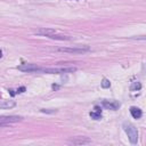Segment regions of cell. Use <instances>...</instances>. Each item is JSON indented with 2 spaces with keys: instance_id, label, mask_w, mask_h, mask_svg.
<instances>
[{
  "instance_id": "5bb4252c",
  "label": "cell",
  "mask_w": 146,
  "mask_h": 146,
  "mask_svg": "<svg viewBox=\"0 0 146 146\" xmlns=\"http://www.w3.org/2000/svg\"><path fill=\"white\" fill-rule=\"evenodd\" d=\"M25 91V88L24 87H21V88H18L17 90H16V94H22V92H24Z\"/></svg>"
},
{
  "instance_id": "30bf717a",
  "label": "cell",
  "mask_w": 146,
  "mask_h": 146,
  "mask_svg": "<svg viewBox=\"0 0 146 146\" xmlns=\"http://www.w3.org/2000/svg\"><path fill=\"white\" fill-rule=\"evenodd\" d=\"M90 116L94 119V120H99L102 117V110L99 106H95L94 111L90 112Z\"/></svg>"
},
{
  "instance_id": "6da1fadb",
  "label": "cell",
  "mask_w": 146,
  "mask_h": 146,
  "mask_svg": "<svg viewBox=\"0 0 146 146\" xmlns=\"http://www.w3.org/2000/svg\"><path fill=\"white\" fill-rule=\"evenodd\" d=\"M122 127H123V130L125 131V133L128 135V138H129L130 143L133 144V145L137 144V141H138V130H137V128L128 121L123 122Z\"/></svg>"
},
{
  "instance_id": "5b68a950",
  "label": "cell",
  "mask_w": 146,
  "mask_h": 146,
  "mask_svg": "<svg viewBox=\"0 0 146 146\" xmlns=\"http://www.w3.org/2000/svg\"><path fill=\"white\" fill-rule=\"evenodd\" d=\"M22 120H23V117L22 116H18V115H5V116H0V123L6 124L7 127L9 124H11V123L19 122Z\"/></svg>"
},
{
  "instance_id": "7c38bea8",
  "label": "cell",
  "mask_w": 146,
  "mask_h": 146,
  "mask_svg": "<svg viewBox=\"0 0 146 146\" xmlns=\"http://www.w3.org/2000/svg\"><path fill=\"white\" fill-rule=\"evenodd\" d=\"M102 87L103 88H110L111 87V82H110V80H107V79H103V81H102Z\"/></svg>"
},
{
  "instance_id": "2e32d148",
  "label": "cell",
  "mask_w": 146,
  "mask_h": 146,
  "mask_svg": "<svg viewBox=\"0 0 146 146\" xmlns=\"http://www.w3.org/2000/svg\"><path fill=\"white\" fill-rule=\"evenodd\" d=\"M2 57V52H1V50H0V58Z\"/></svg>"
},
{
  "instance_id": "8992f818",
  "label": "cell",
  "mask_w": 146,
  "mask_h": 146,
  "mask_svg": "<svg viewBox=\"0 0 146 146\" xmlns=\"http://www.w3.org/2000/svg\"><path fill=\"white\" fill-rule=\"evenodd\" d=\"M68 144L71 145H88L91 144V139L88 137H73L68 139Z\"/></svg>"
},
{
  "instance_id": "8fae6325",
  "label": "cell",
  "mask_w": 146,
  "mask_h": 146,
  "mask_svg": "<svg viewBox=\"0 0 146 146\" xmlns=\"http://www.w3.org/2000/svg\"><path fill=\"white\" fill-rule=\"evenodd\" d=\"M140 88H141V83H140L139 81L132 82V84H131V87H130L131 91H137V90H140Z\"/></svg>"
},
{
  "instance_id": "9c48e42d",
  "label": "cell",
  "mask_w": 146,
  "mask_h": 146,
  "mask_svg": "<svg viewBox=\"0 0 146 146\" xmlns=\"http://www.w3.org/2000/svg\"><path fill=\"white\" fill-rule=\"evenodd\" d=\"M130 113H131V115H132L133 119H139L143 115L141 110L138 108V107H136V106H131L130 107Z\"/></svg>"
},
{
  "instance_id": "3957f363",
  "label": "cell",
  "mask_w": 146,
  "mask_h": 146,
  "mask_svg": "<svg viewBox=\"0 0 146 146\" xmlns=\"http://www.w3.org/2000/svg\"><path fill=\"white\" fill-rule=\"evenodd\" d=\"M57 51L62 52H70V54H84L90 51V48L88 46H76V47H59L56 49Z\"/></svg>"
},
{
  "instance_id": "9a60e30c",
  "label": "cell",
  "mask_w": 146,
  "mask_h": 146,
  "mask_svg": "<svg viewBox=\"0 0 146 146\" xmlns=\"http://www.w3.org/2000/svg\"><path fill=\"white\" fill-rule=\"evenodd\" d=\"M58 88H59V87H58L57 84H52V89H54V90H56V89H58Z\"/></svg>"
},
{
  "instance_id": "7a4b0ae2",
  "label": "cell",
  "mask_w": 146,
  "mask_h": 146,
  "mask_svg": "<svg viewBox=\"0 0 146 146\" xmlns=\"http://www.w3.org/2000/svg\"><path fill=\"white\" fill-rule=\"evenodd\" d=\"M76 71V67L70 66V67H42L41 73H48V74H65V73H73Z\"/></svg>"
},
{
  "instance_id": "52a82bcc",
  "label": "cell",
  "mask_w": 146,
  "mask_h": 146,
  "mask_svg": "<svg viewBox=\"0 0 146 146\" xmlns=\"http://www.w3.org/2000/svg\"><path fill=\"white\" fill-rule=\"evenodd\" d=\"M102 106L107 108V110L115 111V110H117L121 106V104L117 100H102Z\"/></svg>"
},
{
  "instance_id": "4fadbf2b",
  "label": "cell",
  "mask_w": 146,
  "mask_h": 146,
  "mask_svg": "<svg viewBox=\"0 0 146 146\" xmlns=\"http://www.w3.org/2000/svg\"><path fill=\"white\" fill-rule=\"evenodd\" d=\"M40 112H42V113H56L57 110H40Z\"/></svg>"
},
{
  "instance_id": "277c9868",
  "label": "cell",
  "mask_w": 146,
  "mask_h": 146,
  "mask_svg": "<svg viewBox=\"0 0 146 146\" xmlns=\"http://www.w3.org/2000/svg\"><path fill=\"white\" fill-rule=\"evenodd\" d=\"M19 71L22 72H27V73H33V72H41V68L39 65L36 64H30V63H25L22 65H18L17 67Z\"/></svg>"
},
{
  "instance_id": "ba28073f",
  "label": "cell",
  "mask_w": 146,
  "mask_h": 146,
  "mask_svg": "<svg viewBox=\"0 0 146 146\" xmlns=\"http://www.w3.org/2000/svg\"><path fill=\"white\" fill-rule=\"evenodd\" d=\"M16 106V102H14V100H2V102H0V108H13V107H15Z\"/></svg>"
}]
</instances>
